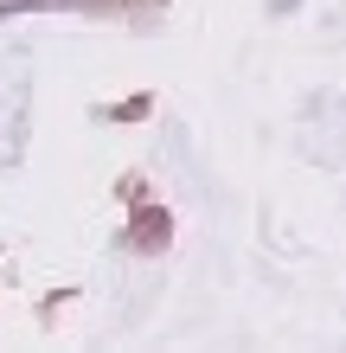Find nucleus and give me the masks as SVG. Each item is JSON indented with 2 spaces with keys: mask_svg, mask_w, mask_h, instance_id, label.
Masks as SVG:
<instances>
[{
  "mask_svg": "<svg viewBox=\"0 0 346 353\" xmlns=\"http://www.w3.org/2000/svg\"><path fill=\"white\" fill-rule=\"evenodd\" d=\"M39 7H96V0H0V13H39Z\"/></svg>",
  "mask_w": 346,
  "mask_h": 353,
  "instance_id": "nucleus-1",
  "label": "nucleus"
}]
</instances>
